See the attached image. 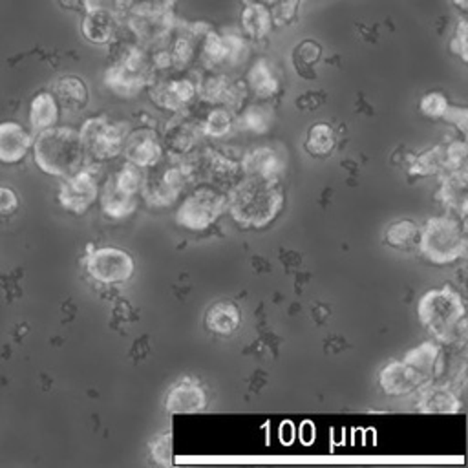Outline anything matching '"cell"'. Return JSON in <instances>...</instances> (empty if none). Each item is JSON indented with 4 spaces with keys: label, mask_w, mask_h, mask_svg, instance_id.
<instances>
[{
    "label": "cell",
    "mask_w": 468,
    "mask_h": 468,
    "mask_svg": "<svg viewBox=\"0 0 468 468\" xmlns=\"http://www.w3.org/2000/svg\"><path fill=\"white\" fill-rule=\"evenodd\" d=\"M258 2H263L265 5H269V7H271V5H274V4H276V2H280V0H258Z\"/></svg>",
    "instance_id": "51"
},
{
    "label": "cell",
    "mask_w": 468,
    "mask_h": 468,
    "mask_svg": "<svg viewBox=\"0 0 468 468\" xmlns=\"http://www.w3.org/2000/svg\"><path fill=\"white\" fill-rule=\"evenodd\" d=\"M227 210V194L214 188L190 192L176 210V223L188 230H205Z\"/></svg>",
    "instance_id": "8"
},
{
    "label": "cell",
    "mask_w": 468,
    "mask_h": 468,
    "mask_svg": "<svg viewBox=\"0 0 468 468\" xmlns=\"http://www.w3.org/2000/svg\"><path fill=\"white\" fill-rule=\"evenodd\" d=\"M283 192L278 181L245 176L227 192V210L236 223L250 229L267 227L282 210Z\"/></svg>",
    "instance_id": "1"
},
{
    "label": "cell",
    "mask_w": 468,
    "mask_h": 468,
    "mask_svg": "<svg viewBox=\"0 0 468 468\" xmlns=\"http://www.w3.org/2000/svg\"><path fill=\"white\" fill-rule=\"evenodd\" d=\"M122 154L128 163L139 168H154L161 163L163 144L155 132L135 130L126 133L122 143Z\"/></svg>",
    "instance_id": "14"
},
{
    "label": "cell",
    "mask_w": 468,
    "mask_h": 468,
    "mask_svg": "<svg viewBox=\"0 0 468 468\" xmlns=\"http://www.w3.org/2000/svg\"><path fill=\"white\" fill-rule=\"evenodd\" d=\"M194 183L196 181H210V183H219V181H229L236 177L239 170V163L234 159L227 157L225 154L214 150V148H205L196 155L186 154Z\"/></svg>",
    "instance_id": "12"
},
{
    "label": "cell",
    "mask_w": 468,
    "mask_h": 468,
    "mask_svg": "<svg viewBox=\"0 0 468 468\" xmlns=\"http://www.w3.org/2000/svg\"><path fill=\"white\" fill-rule=\"evenodd\" d=\"M247 88L261 99H269L278 93L280 80L267 58H258L252 62L247 73Z\"/></svg>",
    "instance_id": "28"
},
{
    "label": "cell",
    "mask_w": 468,
    "mask_h": 468,
    "mask_svg": "<svg viewBox=\"0 0 468 468\" xmlns=\"http://www.w3.org/2000/svg\"><path fill=\"white\" fill-rule=\"evenodd\" d=\"M300 5V0H280L274 5H271L272 22L274 24H287L292 20L296 9Z\"/></svg>",
    "instance_id": "46"
},
{
    "label": "cell",
    "mask_w": 468,
    "mask_h": 468,
    "mask_svg": "<svg viewBox=\"0 0 468 468\" xmlns=\"http://www.w3.org/2000/svg\"><path fill=\"white\" fill-rule=\"evenodd\" d=\"M126 126L110 121L106 115L91 117L82 122L79 137L84 154L97 161H108L122 152V143L126 137Z\"/></svg>",
    "instance_id": "9"
},
{
    "label": "cell",
    "mask_w": 468,
    "mask_h": 468,
    "mask_svg": "<svg viewBox=\"0 0 468 468\" xmlns=\"http://www.w3.org/2000/svg\"><path fill=\"white\" fill-rule=\"evenodd\" d=\"M199 58L205 68L216 69L219 66H225V42L223 33L218 31H205L201 38L199 48Z\"/></svg>",
    "instance_id": "33"
},
{
    "label": "cell",
    "mask_w": 468,
    "mask_h": 468,
    "mask_svg": "<svg viewBox=\"0 0 468 468\" xmlns=\"http://www.w3.org/2000/svg\"><path fill=\"white\" fill-rule=\"evenodd\" d=\"M239 311L230 302H218L205 314V325L208 327V331L221 336L232 335L239 327Z\"/></svg>",
    "instance_id": "29"
},
{
    "label": "cell",
    "mask_w": 468,
    "mask_h": 468,
    "mask_svg": "<svg viewBox=\"0 0 468 468\" xmlns=\"http://www.w3.org/2000/svg\"><path fill=\"white\" fill-rule=\"evenodd\" d=\"M150 86V97L152 101L168 112H183L197 95V84L190 79H172L163 80Z\"/></svg>",
    "instance_id": "16"
},
{
    "label": "cell",
    "mask_w": 468,
    "mask_h": 468,
    "mask_svg": "<svg viewBox=\"0 0 468 468\" xmlns=\"http://www.w3.org/2000/svg\"><path fill=\"white\" fill-rule=\"evenodd\" d=\"M419 227L411 219H397L384 232V241L393 249H408L419 241Z\"/></svg>",
    "instance_id": "32"
},
{
    "label": "cell",
    "mask_w": 468,
    "mask_h": 468,
    "mask_svg": "<svg viewBox=\"0 0 468 468\" xmlns=\"http://www.w3.org/2000/svg\"><path fill=\"white\" fill-rule=\"evenodd\" d=\"M57 2L62 9H69V11H77L82 7V0H57Z\"/></svg>",
    "instance_id": "49"
},
{
    "label": "cell",
    "mask_w": 468,
    "mask_h": 468,
    "mask_svg": "<svg viewBox=\"0 0 468 468\" xmlns=\"http://www.w3.org/2000/svg\"><path fill=\"white\" fill-rule=\"evenodd\" d=\"M450 51L457 55L463 62L468 60V26L464 18H459L453 35L450 38Z\"/></svg>",
    "instance_id": "43"
},
{
    "label": "cell",
    "mask_w": 468,
    "mask_h": 468,
    "mask_svg": "<svg viewBox=\"0 0 468 468\" xmlns=\"http://www.w3.org/2000/svg\"><path fill=\"white\" fill-rule=\"evenodd\" d=\"M201 137H203L201 122L185 115H176L165 126L161 144L168 148L172 157H183L196 148Z\"/></svg>",
    "instance_id": "15"
},
{
    "label": "cell",
    "mask_w": 468,
    "mask_h": 468,
    "mask_svg": "<svg viewBox=\"0 0 468 468\" xmlns=\"http://www.w3.org/2000/svg\"><path fill=\"white\" fill-rule=\"evenodd\" d=\"M417 243L428 261L437 265L452 263L466 252L464 227L452 216L430 218L419 230Z\"/></svg>",
    "instance_id": "4"
},
{
    "label": "cell",
    "mask_w": 468,
    "mask_h": 468,
    "mask_svg": "<svg viewBox=\"0 0 468 468\" xmlns=\"http://www.w3.org/2000/svg\"><path fill=\"white\" fill-rule=\"evenodd\" d=\"M190 183H194L192 168L188 157L183 155L161 172L144 177L139 194L152 207H168Z\"/></svg>",
    "instance_id": "7"
},
{
    "label": "cell",
    "mask_w": 468,
    "mask_h": 468,
    "mask_svg": "<svg viewBox=\"0 0 468 468\" xmlns=\"http://www.w3.org/2000/svg\"><path fill=\"white\" fill-rule=\"evenodd\" d=\"M58 106L66 110H82L90 101V91L86 82L77 75H62L55 80L51 91Z\"/></svg>",
    "instance_id": "24"
},
{
    "label": "cell",
    "mask_w": 468,
    "mask_h": 468,
    "mask_svg": "<svg viewBox=\"0 0 468 468\" xmlns=\"http://www.w3.org/2000/svg\"><path fill=\"white\" fill-rule=\"evenodd\" d=\"M455 7H459L461 11H466L468 9V0H452Z\"/></svg>",
    "instance_id": "50"
},
{
    "label": "cell",
    "mask_w": 468,
    "mask_h": 468,
    "mask_svg": "<svg viewBox=\"0 0 468 468\" xmlns=\"http://www.w3.org/2000/svg\"><path fill=\"white\" fill-rule=\"evenodd\" d=\"M335 148V130L325 122H316L309 128L305 150L313 155H325Z\"/></svg>",
    "instance_id": "35"
},
{
    "label": "cell",
    "mask_w": 468,
    "mask_h": 468,
    "mask_svg": "<svg viewBox=\"0 0 468 468\" xmlns=\"http://www.w3.org/2000/svg\"><path fill=\"white\" fill-rule=\"evenodd\" d=\"M225 66H239L249 57L247 38L238 33H223Z\"/></svg>",
    "instance_id": "38"
},
{
    "label": "cell",
    "mask_w": 468,
    "mask_h": 468,
    "mask_svg": "<svg viewBox=\"0 0 468 468\" xmlns=\"http://www.w3.org/2000/svg\"><path fill=\"white\" fill-rule=\"evenodd\" d=\"M101 207H102V212L108 218H112V219H126L137 208V196L124 194L119 188H115L112 181H108L106 186H104L102 197H101Z\"/></svg>",
    "instance_id": "30"
},
{
    "label": "cell",
    "mask_w": 468,
    "mask_h": 468,
    "mask_svg": "<svg viewBox=\"0 0 468 468\" xmlns=\"http://www.w3.org/2000/svg\"><path fill=\"white\" fill-rule=\"evenodd\" d=\"M239 170L245 176L278 181L283 172V161L276 150L269 146H260L243 155V159L239 161Z\"/></svg>",
    "instance_id": "20"
},
{
    "label": "cell",
    "mask_w": 468,
    "mask_h": 468,
    "mask_svg": "<svg viewBox=\"0 0 468 468\" xmlns=\"http://www.w3.org/2000/svg\"><path fill=\"white\" fill-rule=\"evenodd\" d=\"M378 384L388 395H410L419 391L428 382L420 378L404 360H393L380 369Z\"/></svg>",
    "instance_id": "18"
},
{
    "label": "cell",
    "mask_w": 468,
    "mask_h": 468,
    "mask_svg": "<svg viewBox=\"0 0 468 468\" xmlns=\"http://www.w3.org/2000/svg\"><path fill=\"white\" fill-rule=\"evenodd\" d=\"M119 20V16L108 11H86L80 22V33L91 44H110L117 35Z\"/></svg>",
    "instance_id": "22"
},
{
    "label": "cell",
    "mask_w": 468,
    "mask_h": 468,
    "mask_svg": "<svg viewBox=\"0 0 468 468\" xmlns=\"http://www.w3.org/2000/svg\"><path fill=\"white\" fill-rule=\"evenodd\" d=\"M31 150L35 165L44 174L57 177H66L77 172L86 155L79 132L57 124L38 132Z\"/></svg>",
    "instance_id": "3"
},
{
    "label": "cell",
    "mask_w": 468,
    "mask_h": 468,
    "mask_svg": "<svg viewBox=\"0 0 468 468\" xmlns=\"http://www.w3.org/2000/svg\"><path fill=\"white\" fill-rule=\"evenodd\" d=\"M99 196V183L90 170H77L64 177L57 199L71 214H84Z\"/></svg>",
    "instance_id": "11"
},
{
    "label": "cell",
    "mask_w": 468,
    "mask_h": 468,
    "mask_svg": "<svg viewBox=\"0 0 468 468\" xmlns=\"http://www.w3.org/2000/svg\"><path fill=\"white\" fill-rule=\"evenodd\" d=\"M33 135L16 121L0 122V163L18 165L31 150Z\"/></svg>",
    "instance_id": "19"
},
{
    "label": "cell",
    "mask_w": 468,
    "mask_h": 468,
    "mask_svg": "<svg viewBox=\"0 0 468 468\" xmlns=\"http://www.w3.org/2000/svg\"><path fill=\"white\" fill-rule=\"evenodd\" d=\"M239 126L252 133H265L271 126V115L260 106H250L239 115Z\"/></svg>",
    "instance_id": "39"
},
{
    "label": "cell",
    "mask_w": 468,
    "mask_h": 468,
    "mask_svg": "<svg viewBox=\"0 0 468 468\" xmlns=\"http://www.w3.org/2000/svg\"><path fill=\"white\" fill-rule=\"evenodd\" d=\"M143 168L132 165L126 161L124 166H121V170L113 176V179H110L113 183L115 188H119L121 192L124 194H130V196H137L141 186H143V181H144V176L141 172Z\"/></svg>",
    "instance_id": "36"
},
{
    "label": "cell",
    "mask_w": 468,
    "mask_h": 468,
    "mask_svg": "<svg viewBox=\"0 0 468 468\" xmlns=\"http://www.w3.org/2000/svg\"><path fill=\"white\" fill-rule=\"evenodd\" d=\"M133 0H82L84 11H108L119 18L126 13Z\"/></svg>",
    "instance_id": "42"
},
{
    "label": "cell",
    "mask_w": 468,
    "mask_h": 468,
    "mask_svg": "<svg viewBox=\"0 0 468 468\" xmlns=\"http://www.w3.org/2000/svg\"><path fill=\"white\" fill-rule=\"evenodd\" d=\"M207 406V393L196 378H181L176 382L166 397L165 410L168 413H197Z\"/></svg>",
    "instance_id": "17"
},
{
    "label": "cell",
    "mask_w": 468,
    "mask_h": 468,
    "mask_svg": "<svg viewBox=\"0 0 468 468\" xmlns=\"http://www.w3.org/2000/svg\"><path fill=\"white\" fill-rule=\"evenodd\" d=\"M122 18L143 46L163 42L176 26L172 0H133Z\"/></svg>",
    "instance_id": "5"
},
{
    "label": "cell",
    "mask_w": 468,
    "mask_h": 468,
    "mask_svg": "<svg viewBox=\"0 0 468 468\" xmlns=\"http://www.w3.org/2000/svg\"><path fill=\"white\" fill-rule=\"evenodd\" d=\"M417 314L420 324L442 344H455L466 335L464 303L448 285L426 291L417 303Z\"/></svg>",
    "instance_id": "2"
},
{
    "label": "cell",
    "mask_w": 468,
    "mask_h": 468,
    "mask_svg": "<svg viewBox=\"0 0 468 468\" xmlns=\"http://www.w3.org/2000/svg\"><path fill=\"white\" fill-rule=\"evenodd\" d=\"M442 119H446L448 122L457 124L463 132H466V122H468V112H466V108H463V106H450V104H448V108H446Z\"/></svg>",
    "instance_id": "48"
},
{
    "label": "cell",
    "mask_w": 468,
    "mask_h": 468,
    "mask_svg": "<svg viewBox=\"0 0 468 468\" xmlns=\"http://www.w3.org/2000/svg\"><path fill=\"white\" fill-rule=\"evenodd\" d=\"M442 155H444V144H435V146L417 154L411 159V165L408 166V172L411 176H435V174H441L442 168H444Z\"/></svg>",
    "instance_id": "31"
},
{
    "label": "cell",
    "mask_w": 468,
    "mask_h": 468,
    "mask_svg": "<svg viewBox=\"0 0 468 468\" xmlns=\"http://www.w3.org/2000/svg\"><path fill=\"white\" fill-rule=\"evenodd\" d=\"M441 176V186L437 192V199L450 208L453 214H459L464 218L466 205H468V177L466 170H452L442 172Z\"/></svg>",
    "instance_id": "21"
},
{
    "label": "cell",
    "mask_w": 468,
    "mask_h": 468,
    "mask_svg": "<svg viewBox=\"0 0 468 468\" xmlns=\"http://www.w3.org/2000/svg\"><path fill=\"white\" fill-rule=\"evenodd\" d=\"M322 55V48L318 42L314 40H303L298 44V48L294 49V58L298 64L302 66H311L314 62H318Z\"/></svg>",
    "instance_id": "44"
},
{
    "label": "cell",
    "mask_w": 468,
    "mask_h": 468,
    "mask_svg": "<svg viewBox=\"0 0 468 468\" xmlns=\"http://www.w3.org/2000/svg\"><path fill=\"white\" fill-rule=\"evenodd\" d=\"M241 27L249 38H263L271 33L274 22L271 7L263 2H247L241 9Z\"/></svg>",
    "instance_id": "26"
},
{
    "label": "cell",
    "mask_w": 468,
    "mask_h": 468,
    "mask_svg": "<svg viewBox=\"0 0 468 468\" xmlns=\"http://www.w3.org/2000/svg\"><path fill=\"white\" fill-rule=\"evenodd\" d=\"M170 453H172V439H170V433H163L159 437H155L152 442H150V455L155 463L159 464H165V463H170Z\"/></svg>",
    "instance_id": "45"
},
{
    "label": "cell",
    "mask_w": 468,
    "mask_h": 468,
    "mask_svg": "<svg viewBox=\"0 0 468 468\" xmlns=\"http://www.w3.org/2000/svg\"><path fill=\"white\" fill-rule=\"evenodd\" d=\"M247 84L234 80L223 73H214L197 84V93L205 102L238 110L247 95Z\"/></svg>",
    "instance_id": "13"
},
{
    "label": "cell",
    "mask_w": 468,
    "mask_h": 468,
    "mask_svg": "<svg viewBox=\"0 0 468 468\" xmlns=\"http://www.w3.org/2000/svg\"><path fill=\"white\" fill-rule=\"evenodd\" d=\"M448 104H450L448 99L441 91H430L420 99L419 110L422 115L430 119H442Z\"/></svg>",
    "instance_id": "41"
},
{
    "label": "cell",
    "mask_w": 468,
    "mask_h": 468,
    "mask_svg": "<svg viewBox=\"0 0 468 468\" xmlns=\"http://www.w3.org/2000/svg\"><path fill=\"white\" fill-rule=\"evenodd\" d=\"M419 410L422 413H457L461 410V400L453 389L428 382L420 388Z\"/></svg>",
    "instance_id": "23"
},
{
    "label": "cell",
    "mask_w": 468,
    "mask_h": 468,
    "mask_svg": "<svg viewBox=\"0 0 468 468\" xmlns=\"http://www.w3.org/2000/svg\"><path fill=\"white\" fill-rule=\"evenodd\" d=\"M60 106L51 91H38L29 104V124L35 132H42L58 122Z\"/></svg>",
    "instance_id": "27"
},
{
    "label": "cell",
    "mask_w": 468,
    "mask_h": 468,
    "mask_svg": "<svg viewBox=\"0 0 468 468\" xmlns=\"http://www.w3.org/2000/svg\"><path fill=\"white\" fill-rule=\"evenodd\" d=\"M466 157H468L466 144L463 141H452L450 144H444V155H442L444 168H442V172L466 170Z\"/></svg>",
    "instance_id": "40"
},
{
    "label": "cell",
    "mask_w": 468,
    "mask_h": 468,
    "mask_svg": "<svg viewBox=\"0 0 468 468\" xmlns=\"http://www.w3.org/2000/svg\"><path fill=\"white\" fill-rule=\"evenodd\" d=\"M439 358H441V349L435 342H422L415 347H411L402 360L426 382H430L433 378V375L439 369Z\"/></svg>",
    "instance_id": "25"
},
{
    "label": "cell",
    "mask_w": 468,
    "mask_h": 468,
    "mask_svg": "<svg viewBox=\"0 0 468 468\" xmlns=\"http://www.w3.org/2000/svg\"><path fill=\"white\" fill-rule=\"evenodd\" d=\"M86 272L101 283H122L132 278L135 263L132 254L119 247H86L82 258Z\"/></svg>",
    "instance_id": "10"
},
{
    "label": "cell",
    "mask_w": 468,
    "mask_h": 468,
    "mask_svg": "<svg viewBox=\"0 0 468 468\" xmlns=\"http://www.w3.org/2000/svg\"><path fill=\"white\" fill-rule=\"evenodd\" d=\"M232 124H234L232 112L225 106H218L212 112H208L207 119L201 122L203 137H212V139L225 137L230 133Z\"/></svg>",
    "instance_id": "34"
},
{
    "label": "cell",
    "mask_w": 468,
    "mask_h": 468,
    "mask_svg": "<svg viewBox=\"0 0 468 468\" xmlns=\"http://www.w3.org/2000/svg\"><path fill=\"white\" fill-rule=\"evenodd\" d=\"M168 57H170V64L172 68H185L192 62L194 53H196V42L192 35H179L172 40L170 48L166 49Z\"/></svg>",
    "instance_id": "37"
},
{
    "label": "cell",
    "mask_w": 468,
    "mask_h": 468,
    "mask_svg": "<svg viewBox=\"0 0 468 468\" xmlns=\"http://www.w3.org/2000/svg\"><path fill=\"white\" fill-rule=\"evenodd\" d=\"M150 55L141 46H130L115 64L104 71V86L119 97H135L152 82Z\"/></svg>",
    "instance_id": "6"
},
{
    "label": "cell",
    "mask_w": 468,
    "mask_h": 468,
    "mask_svg": "<svg viewBox=\"0 0 468 468\" xmlns=\"http://www.w3.org/2000/svg\"><path fill=\"white\" fill-rule=\"evenodd\" d=\"M18 207H20L18 194L7 185H0V218L13 216L18 210Z\"/></svg>",
    "instance_id": "47"
}]
</instances>
